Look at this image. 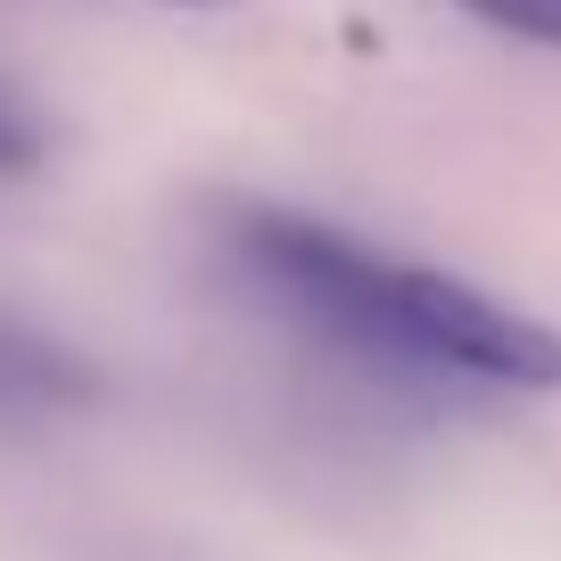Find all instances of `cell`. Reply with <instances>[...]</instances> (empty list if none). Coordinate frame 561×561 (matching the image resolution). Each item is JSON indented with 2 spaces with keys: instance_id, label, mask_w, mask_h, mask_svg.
Returning <instances> with one entry per match:
<instances>
[{
  "instance_id": "cell-4",
  "label": "cell",
  "mask_w": 561,
  "mask_h": 561,
  "mask_svg": "<svg viewBox=\"0 0 561 561\" xmlns=\"http://www.w3.org/2000/svg\"><path fill=\"white\" fill-rule=\"evenodd\" d=\"M462 9L504 25V34H520V42H553L561 50V0H462Z\"/></svg>"
},
{
  "instance_id": "cell-2",
  "label": "cell",
  "mask_w": 561,
  "mask_h": 561,
  "mask_svg": "<svg viewBox=\"0 0 561 561\" xmlns=\"http://www.w3.org/2000/svg\"><path fill=\"white\" fill-rule=\"evenodd\" d=\"M397 331H404V364L479 371L495 388H561V331L488 298L462 273L397 264Z\"/></svg>"
},
{
  "instance_id": "cell-6",
  "label": "cell",
  "mask_w": 561,
  "mask_h": 561,
  "mask_svg": "<svg viewBox=\"0 0 561 561\" xmlns=\"http://www.w3.org/2000/svg\"><path fill=\"white\" fill-rule=\"evenodd\" d=\"M174 9H224V0H174Z\"/></svg>"
},
{
  "instance_id": "cell-1",
  "label": "cell",
  "mask_w": 561,
  "mask_h": 561,
  "mask_svg": "<svg viewBox=\"0 0 561 561\" xmlns=\"http://www.w3.org/2000/svg\"><path fill=\"white\" fill-rule=\"evenodd\" d=\"M240 264L264 280V298H280L289 314H306L314 331L347 339L364 355H404V331H397V264L371 256V248L339 240V231L306 224V215H240L231 231Z\"/></svg>"
},
{
  "instance_id": "cell-5",
  "label": "cell",
  "mask_w": 561,
  "mask_h": 561,
  "mask_svg": "<svg viewBox=\"0 0 561 561\" xmlns=\"http://www.w3.org/2000/svg\"><path fill=\"white\" fill-rule=\"evenodd\" d=\"M25 165H34V124L0 107V174H25Z\"/></svg>"
},
{
  "instance_id": "cell-3",
  "label": "cell",
  "mask_w": 561,
  "mask_h": 561,
  "mask_svg": "<svg viewBox=\"0 0 561 561\" xmlns=\"http://www.w3.org/2000/svg\"><path fill=\"white\" fill-rule=\"evenodd\" d=\"M75 397H91V371L67 347L0 314V413H42V404H75Z\"/></svg>"
}]
</instances>
